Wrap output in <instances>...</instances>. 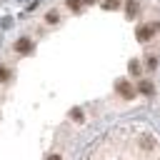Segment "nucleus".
<instances>
[{"label": "nucleus", "instance_id": "1", "mask_svg": "<svg viewBox=\"0 0 160 160\" xmlns=\"http://www.w3.org/2000/svg\"><path fill=\"white\" fill-rule=\"evenodd\" d=\"M15 52H20V55L32 52V40H30V38H20V40L15 42Z\"/></svg>", "mask_w": 160, "mask_h": 160}, {"label": "nucleus", "instance_id": "3", "mask_svg": "<svg viewBox=\"0 0 160 160\" xmlns=\"http://www.w3.org/2000/svg\"><path fill=\"white\" fill-rule=\"evenodd\" d=\"M150 38H152V28H150V25L138 28V40H150Z\"/></svg>", "mask_w": 160, "mask_h": 160}, {"label": "nucleus", "instance_id": "13", "mask_svg": "<svg viewBox=\"0 0 160 160\" xmlns=\"http://www.w3.org/2000/svg\"><path fill=\"white\" fill-rule=\"evenodd\" d=\"M155 65H158V60H155V58H152V55H150V58H148V68H150V70H152V68H155Z\"/></svg>", "mask_w": 160, "mask_h": 160}, {"label": "nucleus", "instance_id": "4", "mask_svg": "<svg viewBox=\"0 0 160 160\" xmlns=\"http://www.w3.org/2000/svg\"><path fill=\"white\" fill-rule=\"evenodd\" d=\"M138 88H140V92H142V95H152V82H150V80H140V85H138Z\"/></svg>", "mask_w": 160, "mask_h": 160}, {"label": "nucleus", "instance_id": "7", "mask_svg": "<svg viewBox=\"0 0 160 160\" xmlns=\"http://www.w3.org/2000/svg\"><path fill=\"white\" fill-rule=\"evenodd\" d=\"M45 20H48L50 25H55V22H58V12H55V10H50V12L45 15Z\"/></svg>", "mask_w": 160, "mask_h": 160}, {"label": "nucleus", "instance_id": "15", "mask_svg": "<svg viewBox=\"0 0 160 160\" xmlns=\"http://www.w3.org/2000/svg\"><path fill=\"white\" fill-rule=\"evenodd\" d=\"M85 2H95V0H85Z\"/></svg>", "mask_w": 160, "mask_h": 160}, {"label": "nucleus", "instance_id": "11", "mask_svg": "<svg viewBox=\"0 0 160 160\" xmlns=\"http://www.w3.org/2000/svg\"><path fill=\"white\" fill-rule=\"evenodd\" d=\"M80 5H82V0H68V8L70 10H80Z\"/></svg>", "mask_w": 160, "mask_h": 160}, {"label": "nucleus", "instance_id": "9", "mask_svg": "<svg viewBox=\"0 0 160 160\" xmlns=\"http://www.w3.org/2000/svg\"><path fill=\"white\" fill-rule=\"evenodd\" d=\"M152 145H155V140H152L150 135H145V138H142V148H145V150H150Z\"/></svg>", "mask_w": 160, "mask_h": 160}, {"label": "nucleus", "instance_id": "8", "mask_svg": "<svg viewBox=\"0 0 160 160\" xmlns=\"http://www.w3.org/2000/svg\"><path fill=\"white\" fill-rule=\"evenodd\" d=\"M128 70H130L132 75H138V72H140V62H138V60H132V62L128 65Z\"/></svg>", "mask_w": 160, "mask_h": 160}, {"label": "nucleus", "instance_id": "14", "mask_svg": "<svg viewBox=\"0 0 160 160\" xmlns=\"http://www.w3.org/2000/svg\"><path fill=\"white\" fill-rule=\"evenodd\" d=\"M48 160H62V158H60V155H55V152H52V155H48Z\"/></svg>", "mask_w": 160, "mask_h": 160}, {"label": "nucleus", "instance_id": "6", "mask_svg": "<svg viewBox=\"0 0 160 160\" xmlns=\"http://www.w3.org/2000/svg\"><path fill=\"white\" fill-rule=\"evenodd\" d=\"M70 118H72L75 122H82V110H80V108H72V110H70Z\"/></svg>", "mask_w": 160, "mask_h": 160}, {"label": "nucleus", "instance_id": "2", "mask_svg": "<svg viewBox=\"0 0 160 160\" xmlns=\"http://www.w3.org/2000/svg\"><path fill=\"white\" fill-rule=\"evenodd\" d=\"M115 88H118V92H120V95H122L125 100H132V85H130L128 80H120V82H118Z\"/></svg>", "mask_w": 160, "mask_h": 160}, {"label": "nucleus", "instance_id": "10", "mask_svg": "<svg viewBox=\"0 0 160 160\" xmlns=\"http://www.w3.org/2000/svg\"><path fill=\"white\" fill-rule=\"evenodd\" d=\"M120 8V0H105V10H115Z\"/></svg>", "mask_w": 160, "mask_h": 160}, {"label": "nucleus", "instance_id": "5", "mask_svg": "<svg viewBox=\"0 0 160 160\" xmlns=\"http://www.w3.org/2000/svg\"><path fill=\"white\" fill-rule=\"evenodd\" d=\"M128 15H130V18L138 15V0H128Z\"/></svg>", "mask_w": 160, "mask_h": 160}, {"label": "nucleus", "instance_id": "12", "mask_svg": "<svg viewBox=\"0 0 160 160\" xmlns=\"http://www.w3.org/2000/svg\"><path fill=\"white\" fill-rule=\"evenodd\" d=\"M8 78H10V70H8V68H2V65H0V80H8Z\"/></svg>", "mask_w": 160, "mask_h": 160}]
</instances>
